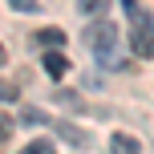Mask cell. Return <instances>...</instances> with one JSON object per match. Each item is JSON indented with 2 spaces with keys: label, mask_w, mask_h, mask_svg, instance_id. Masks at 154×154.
<instances>
[{
  "label": "cell",
  "mask_w": 154,
  "mask_h": 154,
  "mask_svg": "<svg viewBox=\"0 0 154 154\" xmlns=\"http://www.w3.org/2000/svg\"><path fill=\"white\" fill-rule=\"evenodd\" d=\"M118 41H122V32H118L114 20H97L85 29V45L101 65H118Z\"/></svg>",
  "instance_id": "obj_1"
},
{
  "label": "cell",
  "mask_w": 154,
  "mask_h": 154,
  "mask_svg": "<svg viewBox=\"0 0 154 154\" xmlns=\"http://www.w3.org/2000/svg\"><path fill=\"white\" fill-rule=\"evenodd\" d=\"M130 45H134V57H154V20L146 8L130 12Z\"/></svg>",
  "instance_id": "obj_2"
},
{
  "label": "cell",
  "mask_w": 154,
  "mask_h": 154,
  "mask_svg": "<svg viewBox=\"0 0 154 154\" xmlns=\"http://www.w3.org/2000/svg\"><path fill=\"white\" fill-rule=\"evenodd\" d=\"M32 45H41V49H49V53H57V49L65 45V32H61V29H37V32H32Z\"/></svg>",
  "instance_id": "obj_3"
},
{
  "label": "cell",
  "mask_w": 154,
  "mask_h": 154,
  "mask_svg": "<svg viewBox=\"0 0 154 154\" xmlns=\"http://www.w3.org/2000/svg\"><path fill=\"white\" fill-rule=\"evenodd\" d=\"M109 154H142V142L134 134H114L109 138Z\"/></svg>",
  "instance_id": "obj_4"
},
{
  "label": "cell",
  "mask_w": 154,
  "mask_h": 154,
  "mask_svg": "<svg viewBox=\"0 0 154 154\" xmlns=\"http://www.w3.org/2000/svg\"><path fill=\"white\" fill-rule=\"evenodd\" d=\"M45 69L53 73V77H65V73H69V61H65L61 49H57V53H45Z\"/></svg>",
  "instance_id": "obj_5"
},
{
  "label": "cell",
  "mask_w": 154,
  "mask_h": 154,
  "mask_svg": "<svg viewBox=\"0 0 154 154\" xmlns=\"http://www.w3.org/2000/svg\"><path fill=\"white\" fill-rule=\"evenodd\" d=\"M57 134H61V138H69V146H89V138H85L77 126H69V122H57Z\"/></svg>",
  "instance_id": "obj_6"
},
{
  "label": "cell",
  "mask_w": 154,
  "mask_h": 154,
  "mask_svg": "<svg viewBox=\"0 0 154 154\" xmlns=\"http://www.w3.org/2000/svg\"><path fill=\"white\" fill-rule=\"evenodd\" d=\"M77 8H81L85 16H97V20H101V16H106V8H109V0H81Z\"/></svg>",
  "instance_id": "obj_7"
},
{
  "label": "cell",
  "mask_w": 154,
  "mask_h": 154,
  "mask_svg": "<svg viewBox=\"0 0 154 154\" xmlns=\"http://www.w3.org/2000/svg\"><path fill=\"white\" fill-rule=\"evenodd\" d=\"M20 154H57V146H53V142H29Z\"/></svg>",
  "instance_id": "obj_8"
},
{
  "label": "cell",
  "mask_w": 154,
  "mask_h": 154,
  "mask_svg": "<svg viewBox=\"0 0 154 154\" xmlns=\"http://www.w3.org/2000/svg\"><path fill=\"white\" fill-rule=\"evenodd\" d=\"M8 134H12V118L0 109V142H8Z\"/></svg>",
  "instance_id": "obj_9"
},
{
  "label": "cell",
  "mask_w": 154,
  "mask_h": 154,
  "mask_svg": "<svg viewBox=\"0 0 154 154\" xmlns=\"http://www.w3.org/2000/svg\"><path fill=\"white\" fill-rule=\"evenodd\" d=\"M16 97V85L12 81H0V101H12Z\"/></svg>",
  "instance_id": "obj_10"
},
{
  "label": "cell",
  "mask_w": 154,
  "mask_h": 154,
  "mask_svg": "<svg viewBox=\"0 0 154 154\" xmlns=\"http://www.w3.org/2000/svg\"><path fill=\"white\" fill-rule=\"evenodd\" d=\"M16 12H37V0H12Z\"/></svg>",
  "instance_id": "obj_11"
},
{
  "label": "cell",
  "mask_w": 154,
  "mask_h": 154,
  "mask_svg": "<svg viewBox=\"0 0 154 154\" xmlns=\"http://www.w3.org/2000/svg\"><path fill=\"white\" fill-rule=\"evenodd\" d=\"M24 122H37V126H41V122H45V114H41V109H24Z\"/></svg>",
  "instance_id": "obj_12"
},
{
  "label": "cell",
  "mask_w": 154,
  "mask_h": 154,
  "mask_svg": "<svg viewBox=\"0 0 154 154\" xmlns=\"http://www.w3.org/2000/svg\"><path fill=\"white\" fill-rule=\"evenodd\" d=\"M122 4H126V12H134V8H138V4H134V0H122Z\"/></svg>",
  "instance_id": "obj_13"
},
{
  "label": "cell",
  "mask_w": 154,
  "mask_h": 154,
  "mask_svg": "<svg viewBox=\"0 0 154 154\" xmlns=\"http://www.w3.org/2000/svg\"><path fill=\"white\" fill-rule=\"evenodd\" d=\"M4 61H8V53H4V45H0V65H4Z\"/></svg>",
  "instance_id": "obj_14"
}]
</instances>
